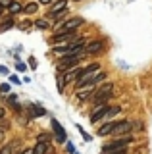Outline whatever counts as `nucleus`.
Here are the masks:
<instances>
[{
    "mask_svg": "<svg viewBox=\"0 0 152 154\" xmlns=\"http://www.w3.org/2000/svg\"><path fill=\"white\" fill-rule=\"evenodd\" d=\"M35 27H39V29H48V21H46V19H37V21H35Z\"/></svg>",
    "mask_w": 152,
    "mask_h": 154,
    "instance_id": "17",
    "label": "nucleus"
},
{
    "mask_svg": "<svg viewBox=\"0 0 152 154\" xmlns=\"http://www.w3.org/2000/svg\"><path fill=\"white\" fill-rule=\"evenodd\" d=\"M77 62H79V54H75V56H62V60L58 64V69H65V67H69V66H77Z\"/></svg>",
    "mask_w": 152,
    "mask_h": 154,
    "instance_id": "5",
    "label": "nucleus"
},
{
    "mask_svg": "<svg viewBox=\"0 0 152 154\" xmlns=\"http://www.w3.org/2000/svg\"><path fill=\"white\" fill-rule=\"evenodd\" d=\"M44 114H46V110L41 108V106H37V104L29 106V116L31 118H41V116H44Z\"/></svg>",
    "mask_w": 152,
    "mask_h": 154,
    "instance_id": "10",
    "label": "nucleus"
},
{
    "mask_svg": "<svg viewBox=\"0 0 152 154\" xmlns=\"http://www.w3.org/2000/svg\"><path fill=\"white\" fill-rule=\"evenodd\" d=\"M16 100H17L16 96H10V98H8V102H10V104H16Z\"/></svg>",
    "mask_w": 152,
    "mask_h": 154,
    "instance_id": "28",
    "label": "nucleus"
},
{
    "mask_svg": "<svg viewBox=\"0 0 152 154\" xmlns=\"http://www.w3.org/2000/svg\"><path fill=\"white\" fill-rule=\"evenodd\" d=\"M12 27H14V19H12V17H8L6 21H2V23H0V33L8 31V29H12Z\"/></svg>",
    "mask_w": 152,
    "mask_h": 154,
    "instance_id": "15",
    "label": "nucleus"
},
{
    "mask_svg": "<svg viewBox=\"0 0 152 154\" xmlns=\"http://www.w3.org/2000/svg\"><path fill=\"white\" fill-rule=\"evenodd\" d=\"M46 152H48V143L39 141L37 146H35V154H46Z\"/></svg>",
    "mask_w": 152,
    "mask_h": 154,
    "instance_id": "12",
    "label": "nucleus"
},
{
    "mask_svg": "<svg viewBox=\"0 0 152 154\" xmlns=\"http://www.w3.org/2000/svg\"><path fill=\"white\" fill-rule=\"evenodd\" d=\"M8 10H10V14H20L21 10H23V6L17 2V0H12V4L8 6Z\"/></svg>",
    "mask_w": 152,
    "mask_h": 154,
    "instance_id": "13",
    "label": "nucleus"
},
{
    "mask_svg": "<svg viewBox=\"0 0 152 154\" xmlns=\"http://www.w3.org/2000/svg\"><path fill=\"white\" fill-rule=\"evenodd\" d=\"M4 118V108H0V119Z\"/></svg>",
    "mask_w": 152,
    "mask_h": 154,
    "instance_id": "31",
    "label": "nucleus"
},
{
    "mask_svg": "<svg viewBox=\"0 0 152 154\" xmlns=\"http://www.w3.org/2000/svg\"><path fill=\"white\" fill-rule=\"evenodd\" d=\"M102 48H104L102 41H94V42H89V46L85 48V52H87V54H98V52H102Z\"/></svg>",
    "mask_w": 152,
    "mask_h": 154,
    "instance_id": "9",
    "label": "nucleus"
},
{
    "mask_svg": "<svg viewBox=\"0 0 152 154\" xmlns=\"http://www.w3.org/2000/svg\"><path fill=\"white\" fill-rule=\"evenodd\" d=\"M131 122H117L116 123V127H114V131H112V135H116V137H120V135H123V133H129L131 131Z\"/></svg>",
    "mask_w": 152,
    "mask_h": 154,
    "instance_id": "6",
    "label": "nucleus"
},
{
    "mask_svg": "<svg viewBox=\"0 0 152 154\" xmlns=\"http://www.w3.org/2000/svg\"><path fill=\"white\" fill-rule=\"evenodd\" d=\"M52 129H54V133H56V141H60V143H65L68 141V135H65V131L62 129V125L56 122V119H52Z\"/></svg>",
    "mask_w": 152,
    "mask_h": 154,
    "instance_id": "7",
    "label": "nucleus"
},
{
    "mask_svg": "<svg viewBox=\"0 0 152 154\" xmlns=\"http://www.w3.org/2000/svg\"><path fill=\"white\" fill-rule=\"evenodd\" d=\"M29 66L33 67V69H35V67H37V62H35V58H29Z\"/></svg>",
    "mask_w": 152,
    "mask_h": 154,
    "instance_id": "25",
    "label": "nucleus"
},
{
    "mask_svg": "<svg viewBox=\"0 0 152 154\" xmlns=\"http://www.w3.org/2000/svg\"><path fill=\"white\" fill-rule=\"evenodd\" d=\"M39 2H41V4H50L52 0H39Z\"/></svg>",
    "mask_w": 152,
    "mask_h": 154,
    "instance_id": "30",
    "label": "nucleus"
},
{
    "mask_svg": "<svg viewBox=\"0 0 152 154\" xmlns=\"http://www.w3.org/2000/svg\"><path fill=\"white\" fill-rule=\"evenodd\" d=\"M2 12H4V6H2V4H0V16H2Z\"/></svg>",
    "mask_w": 152,
    "mask_h": 154,
    "instance_id": "32",
    "label": "nucleus"
},
{
    "mask_svg": "<svg viewBox=\"0 0 152 154\" xmlns=\"http://www.w3.org/2000/svg\"><path fill=\"white\" fill-rule=\"evenodd\" d=\"M104 154H127V146L125 148H117V150H108V152H104Z\"/></svg>",
    "mask_w": 152,
    "mask_h": 154,
    "instance_id": "19",
    "label": "nucleus"
},
{
    "mask_svg": "<svg viewBox=\"0 0 152 154\" xmlns=\"http://www.w3.org/2000/svg\"><path fill=\"white\" fill-rule=\"evenodd\" d=\"M12 150H14V148H12V144H8V146H4L2 150H0V154H12Z\"/></svg>",
    "mask_w": 152,
    "mask_h": 154,
    "instance_id": "21",
    "label": "nucleus"
},
{
    "mask_svg": "<svg viewBox=\"0 0 152 154\" xmlns=\"http://www.w3.org/2000/svg\"><path fill=\"white\" fill-rule=\"evenodd\" d=\"M116 123H117V122H110V123H106V125H102V127H100V129H98V135H102V137H104V135H108V133H112V131H114V127H116Z\"/></svg>",
    "mask_w": 152,
    "mask_h": 154,
    "instance_id": "11",
    "label": "nucleus"
},
{
    "mask_svg": "<svg viewBox=\"0 0 152 154\" xmlns=\"http://www.w3.org/2000/svg\"><path fill=\"white\" fill-rule=\"evenodd\" d=\"M96 71H98V64H91V66H87L85 69H81V73H79V77L75 81H77V87L81 89L83 85H87L89 81L93 79L94 75H96Z\"/></svg>",
    "mask_w": 152,
    "mask_h": 154,
    "instance_id": "1",
    "label": "nucleus"
},
{
    "mask_svg": "<svg viewBox=\"0 0 152 154\" xmlns=\"http://www.w3.org/2000/svg\"><path fill=\"white\" fill-rule=\"evenodd\" d=\"M0 73H8V69H6L4 66H0Z\"/></svg>",
    "mask_w": 152,
    "mask_h": 154,
    "instance_id": "29",
    "label": "nucleus"
},
{
    "mask_svg": "<svg viewBox=\"0 0 152 154\" xmlns=\"http://www.w3.org/2000/svg\"><path fill=\"white\" fill-rule=\"evenodd\" d=\"M81 23H83L81 17H71V19H68L65 23H62V25L58 27V33H62V35H64V33H73Z\"/></svg>",
    "mask_w": 152,
    "mask_h": 154,
    "instance_id": "3",
    "label": "nucleus"
},
{
    "mask_svg": "<svg viewBox=\"0 0 152 154\" xmlns=\"http://www.w3.org/2000/svg\"><path fill=\"white\" fill-rule=\"evenodd\" d=\"M0 91H2V93H8V91H10V85H0Z\"/></svg>",
    "mask_w": 152,
    "mask_h": 154,
    "instance_id": "24",
    "label": "nucleus"
},
{
    "mask_svg": "<svg viewBox=\"0 0 152 154\" xmlns=\"http://www.w3.org/2000/svg\"><path fill=\"white\" fill-rule=\"evenodd\" d=\"M56 85H58V91H60V93H64V89H65V79H64V75H58V77H56Z\"/></svg>",
    "mask_w": 152,
    "mask_h": 154,
    "instance_id": "16",
    "label": "nucleus"
},
{
    "mask_svg": "<svg viewBox=\"0 0 152 154\" xmlns=\"http://www.w3.org/2000/svg\"><path fill=\"white\" fill-rule=\"evenodd\" d=\"M50 139H52V137H50L48 133H41V135H39V141H44V143H48Z\"/></svg>",
    "mask_w": 152,
    "mask_h": 154,
    "instance_id": "20",
    "label": "nucleus"
},
{
    "mask_svg": "<svg viewBox=\"0 0 152 154\" xmlns=\"http://www.w3.org/2000/svg\"><path fill=\"white\" fill-rule=\"evenodd\" d=\"M65 6H68V0H58V2H54L50 6V12H48V16L50 17H54L56 14H62L65 10Z\"/></svg>",
    "mask_w": 152,
    "mask_h": 154,
    "instance_id": "8",
    "label": "nucleus"
},
{
    "mask_svg": "<svg viewBox=\"0 0 152 154\" xmlns=\"http://www.w3.org/2000/svg\"><path fill=\"white\" fill-rule=\"evenodd\" d=\"M31 25H33V23L29 21V19H27V21H23L21 25H20V29H21V31H25V33H27V31H29V29H31Z\"/></svg>",
    "mask_w": 152,
    "mask_h": 154,
    "instance_id": "18",
    "label": "nucleus"
},
{
    "mask_svg": "<svg viewBox=\"0 0 152 154\" xmlns=\"http://www.w3.org/2000/svg\"><path fill=\"white\" fill-rule=\"evenodd\" d=\"M16 67H17V71H25V69H27V66H25V64H17Z\"/></svg>",
    "mask_w": 152,
    "mask_h": 154,
    "instance_id": "23",
    "label": "nucleus"
},
{
    "mask_svg": "<svg viewBox=\"0 0 152 154\" xmlns=\"http://www.w3.org/2000/svg\"><path fill=\"white\" fill-rule=\"evenodd\" d=\"M21 154H35V148H27V150H23Z\"/></svg>",
    "mask_w": 152,
    "mask_h": 154,
    "instance_id": "27",
    "label": "nucleus"
},
{
    "mask_svg": "<svg viewBox=\"0 0 152 154\" xmlns=\"http://www.w3.org/2000/svg\"><path fill=\"white\" fill-rule=\"evenodd\" d=\"M37 2H29V4H25V6H23V12L27 14V16H31V14H35L37 12Z\"/></svg>",
    "mask_w": 152,
    "mask_h": 154,
    "instance_id": "14",
    "label": "nucleus"
},
{
    "mask_svg": "<svg viewBox=\"0 0 152 154\" xmlns=\"http://www.w3.org/2000/svg\"><path fill=\"white\" fill-rule=\"evenodd\" d=\"M112 91H114V85H112V83L102 85L100 89H98L96 93H94V96H93L94 104H104V102H108V98L112 96Z\"/></svg>",
    "mask_w": 152,
    "mask_h": 154,
    "instance_id": "2",
    "label": "nucleus"
},
{
    "mask_svg": "<svg viewBox=\"0 0 152 154\" xmlns=\"http://www.w3.org/2000/svg\"><path fill=\"white\" fill-rule=\"evenodd\" d=\"M0 4H2V6H10L12 0H0Z\"/></svg>",
    "mask_w": 152,
    "mask_h": 154,
    "instance_id": "26",
    "label": "nucleus"
},
{
    "mask_svg": "<svg viewBox=\"0 0 152 154\" xmlns=\"http://www.w3.org/2000/svg\"><path fill=\"white\" fill-rule=\"evenodd\" d=\"M10 81H12V83H16V85H20V83H21V81H20V79H17V77H16V75H10Z\"/></svg>",
    "mask_w": 152,
    "mask_h": 154,
    "instance_id": "22",
    "label": "nucleus"
},
{
    "mask_svg": "<svg viewBox=\"0 0 152 154\" xmlns=\"http://www.w3.org/2000/svg\"><path fill=\"white\" fill-rule=\"evenodd\" d=\"M108 110H110V106H108L106 102H104V104H96V108H94V114L91 116V123H96V122H100L102 118H106Z\"/></svg>",
    "mask_w": 152,
    "mask_h": 154,
    "instance_id": "4",
    "label": "nucleus"
},
{
    "mask_svg": "<svg viewBox=\"0 0 152 154\" xmlns=\"http://www.w3.org/2000/svg\"><path fill=\"white\" fill-rule=\"evenodd\" d=\"M73 154H77V152H73Z\"/></svg>",
    "mask_w": 152,
    "mask_h": 154,
    "instance_id": "33",
    "label": "nucleus"
}]
</instances>
